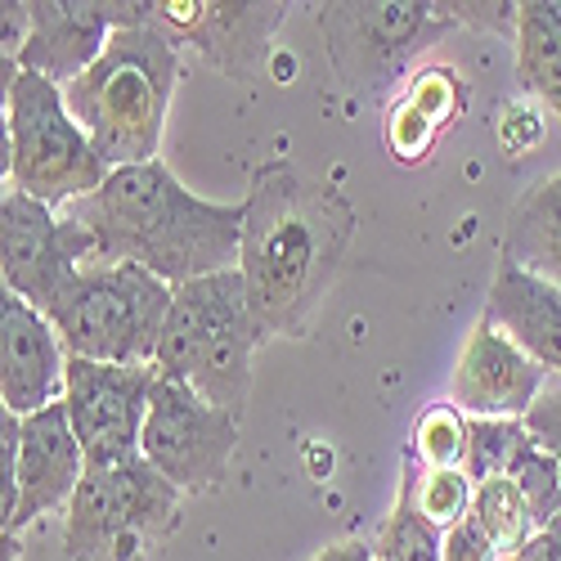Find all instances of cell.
<instances>
[{
	"label": "cell",
	"instance_id": "obj_13",
	"mask_svg": "<svg viewBox=\"0 0 561 561\" xmlns=\"http://www.w3.org/2000/svg\"><path fill=\"white\" fill-rule=\"evenodd\" d=\"M548 378L552 373L543 364H535L517 342H507L481 319L458 351L449 404L462 417H526L530 404L543 396Z\"/></svg>",
	"mask_w": 561,
	"mask_h": 561
},
{
	"label": "cell",
	"instance_id": "obj_7",
	"mask_svg": "<svg viewBox=\"0 0 561 561\" xmlns=\"http://www.w3.org/2000/svg\"><path fill=\"white\" fill-rule=\"evenodd\" d=\"M180 490L145 454L113 467H85L68 503L64 552L72 561H139L175 522Z\"/></svg>",
	"mask_w": 561,
	"mask_h": 561
},
{
	"label": "cell",
	"instance_id": "obj_17",
	"mask_svg": "<svg viewBox=\"0 0 561 561\" xmlns=\"http://www.w3.org/2000/svg\"><path fill=\"white\" fill-rule=\"evenodd\" d=\"M481 319L507 342H517L552 378H561V288L499 261Z\"/></svg>",
	"mask_w": 561,
	"mask_h": 561
},
{
	"label": "cell",
	"instance_id": "obj_8",
	"mask_svg": "<svg viewBox=\"0 0 561 561\" xmlns=\"http://www.w3.org/2000/svg\"><path fill=\"white\" fill-rule=\"evenodd\" d=\"M323 45H329V64L346 81V90L364 100H382L387 90L404 81L417 55L454 27V19L440 5L423 0H337V5H314Z\"/></svg>",
	"mask_w": 561,
	"mask_h": 561
},
{
	"label": "cell",
	"instance_id": "obj_6",
	"mask_svg": "<svg viewBox=\"0 0 561 561\" xmlns=\"http://www.w3.org/2000/svg\"><path fill=\"white\" fill-rule=\"evenodd\" d=\"M175 288L139 265H90L72 278L59 306L45 314L64 351L95 364L145 368L158 359Z\"/></svg>",
	"mask_w": 561,
	"mask_h": 561
},
{
	"label": "cell",
	"instance_id": "obj_25",
	"mask_svg": "<svg viewBox=\"0 0 561 561\" xmlns=\"http://www.w3.org/2000/svg\"><path fill=\"white\" fill-rule=\"evenodd\" d=\"M413 454L427 472H462L467 467V417L454 404H432L413 427Z\"/></svg>",
	"mask_w": 561,
	"mask_h": 561
},
{
	"label": "cell",
	"instance_id": "obj_28",
	"mask_svg": "<svg viewBox=\"0 0 561 561\" xmlns=\"http://www.w3.org/2000/svg\"><path fill=\"white\" fill-rule=\"evenodd\" d=\"M454 23H467V27H485V32H499L517 45V27H522V5H440Z\"/></svg>",
	"mask_w": 561,
	"mask_h": 561
},
{
	"label": "cell",
	"instance_id": "obj_11",
	"mask_svg": "<svg viewBox=\"0 0 561 561\" xmlns=\"http://www.w3.org/2000/svg\"><path fill=\"white\" fill-rule=\"evenodd\" d=\"M153 382H158L153 364L130 368V364H95L68 355L64 404L81 440L85 467H113L139 458Z\"/></svg>",
	"mask_w": 561,
	"mask_h": 561
},
{
	"label": "cell",
	"instance_id": "obj_21",
	"mask_svg": "<svg viewBox=\"0 0 561 561\" xmlns=\"http://www.w3.org/2000/svg\"><path fill=\"white\" fill-rule=\"evenodd\" d=\"M472 517L477 526L485 530V539L494 543V552L507 561L517 557L535 535V517H530V503L522 499V490L512 485L507 477H494V481H481L477 494H472Z\"/></svg>",
	"mask_w": 561,
	"mask_h": 561
},
{
	"label": "cell",
	"instance_id": "obj_31",
	"mask_svg": "<svg viewBox=\"0 0 561 561\" xmlns=\"http://www.w3.org/2000/svg\"><path fill=\"white\" fill-rule=\"evenodd\" d=\"M310 561H378V548H373V543H359V539H346V543L323 548V552L310 557Z\"/></svg>",
	"mask_w": 561,
	"mask_h": 561
},
{
	"label": "cell",
	"instance_id": "obj_15",
	"mask_svg": "<svg viewBox=\"0 0 561 561\" xmlns=\"http://www.w3.org/2000/svg\"><path fill=\"white\" fill-rule=\"evenodd\" d=\"M85 477V454L72 432L68 404H50L32 417H23V440H19V512L5 526V535H19L45 512H59L72 503L77 485Z\"/></svg>",
	"mask_w": 561,
	"mask_h": 561
},
{
	"label": "cell",
	"instance_id": "obj_18",
	"mask_svg": "<svg viewBox=\"0 0 561 561\" xmlns=\"http://www.w3.org/2000/svg\"><path fill=\"white\" fill-rule=\"evenodd\" d=\"M458 113H462V77L454 68H423L417 77H409L400 104L387 117V149L400 162H423Z\"/></svg>",
	"mask_w": 561,
	"mask_h": 561
},
{
	"label": "cell",
	"instance_id": "obj_14",
	"mask_svg": "<svg viewBox=\"0 0 561 561\" xmlns=\"http://www.w3.org/2000/svg\"><path fill=\"white\" fill-rule=\"evenodd\" d=\"M68 351L55 323L23 297H0V409L32 417L64 400Z\"/></svg>",
	"mask_w": 561,
	"mask_h": 561
},
{
	"label": "cell",
	"instance_id": "obj_4",
	"mask_svg": "<svg viewBox=\"0 0 561 561\" xmlns=\"http://www.w3.org/2000/svg\"><path fill=\"white\" fill-rule=\"evenodd\" d=\"M261 337L243 270L207 274L175 288L153 368L162 378L190 382L216 409L243 417L252 396V351Z\"/></svg>",
	"mask_w": 561,
	"mask_h": 561
},
{
	"label": "cell",
	"instance_id": "obj_22",
	"mask_svg": "<svg viewBox=\"0 0 561 561\" xmlns=\"http://www.w3.org/2000/svg\"><path fill=\"white\" fill-rule=\"evenodd\" d=\"M530 440L522 417H467V481L481 485L494 477H507L512 458Z\"/></svg>",
	"mask_w": 561,
	"mask_h": 561
},
{
	"label": "cell",
	"instance_id": "obj_10",
	"mask_svg": "<svg viewBox=\"0 0 561 561\" xmlns=\"http://www.w3.org/2000/svg\"><path fill=\"white\" fill-rule=\"evenodd\" d=\"M85 233L64 211H50L19 190H5V198H0V274H5V293L50 314L59 297L72 288V278L85 270Z\"/></svg>",
	"mask_w": 561,
	"mask_h": 561
},
{
	"label": "cell",
	"instance_id": "obj_9",
	"mask_svg": "<svg viewBox=\"0 0 561 561\" xmlns=\"http://www.w3.org/2000/svg\"><path fill=\"white\" fill-rule=\"evenodd\" d=\"M233 445H239V417L203 400L190 382L158 373L139 436L145 462H153L180 494H203L225 481Z\"/></svg>",
	"mask_w": 561,
	"mask_h": 561
},
{
	"label": "cell",
	"instance_id": "obj_30",
	"mask_svg": "<svg viewBox=\"0 0 561 561\" xmlns=\"http://www.w3.org/2000/svg\"><path fill=\"white\" fill-rule=\"evenodd\" d=\"M507 561H561V517L548 530H539L517 557H507Z\"/></svg>",
	"mask_w": 561,
	"mask_h": 561
},
{
	"label": "cell",
	"instance_id": "obj_24",
	"mask_svg": "<svg viewBox=\"0 0 561 561\" xmlns=\"http://www.w3.org/2000/svg\"><path fill=\"white\" fill-rule=\"evenodd\" d=\"M507 481L522 490V499L530 503V517L539 530H548L561 517V467L548 449L535 445V436L522 445V454L512 458L507 467Z\"/></svg>",
	"mask_w": 561,
	"mask_h": 561
},
{
	"label": "cell",
	"instance_id": "obj_5",
	"mask_svg": "<svg viewBox=\"0 0 561 561\" xmlns=\"http://www.w3.org/2000/svg\"><path fill=\"white\" fill-rule=\"evenodd\" d=\"M113 171L72 122L64 90L36 72H19L5 90V180L10 190L64 211L90 198Z\"/></svg>",
	"mask_w": 561,
	"mask_h": 561
},
{
	"label": "cell",
	"instance_id": "obj_26",
	"mask_svg": "<svg viewBox=\"0 0 561 561\" xmlns=\"http://www.w3.org/2000/svg\"><path fill=\"white\" fill-rule=\"evenodd\" d=\"M404 490L417 503V512H423V517L432 526H440V530L458 526L462 517H472L477 485L467 481V472H423L417 481H404Z\"/></svg>",
	"mask_w": 561,
	"mask_h": 561
},
{
	"label": "cell",
	"instance_id": "obj_27",
	"mask_svg": "<svg viewBox=\"0 0 561 561\" xmlns=\"http://www.w3.org/2000/svg\"><path fill=\"white\" fill-rule=\"evenodd\" d=\"M522 423L535 436V445L548 449L557 458V467H561V378H548L543 396L530 404V413L522 417Z\"/></svg>",
	"mask_w": 561,
	"mask_h": 561
},
{
	"label": "cell",
	"instance_id": "obj_3",
	"mask_svg": "<svg viewBox=\"0 0 561 561\" xmlns=\"http://www.w3.org/2000/svg\"><path fill=\"white\" fill-rule=\"evenodd\" d=\"M175 77L180 41L158 23H139L117 27L100 64L64 85L72 122L90 135L108 171L158 162Z\"/></svg>",
	"mask_w": 561,
	"mask_h": 561
},
{
	"label": "cell",
	"instance_id": "obj_1",
	"mask_svg": "<svg viewBox=\"0 0 561 561\" xmlns=\"http://www.w3.org/2000/svg\"><path fill=\"white\" fill-rule=\"evenodd\" d=\"M239 270L265 337H306L355 233L351 203L293 162H265L248 190Z\"/></svg>",
	"mask_w": 561,
	"mask_h": 561
},
{
	"label": "cell",
	"instance_id": "obj_19",
	"mask_svg": "<svg viewBox=\"0 0 561 561\" xmlns=\"http://www.w3.org/2000/svg\"><path fill=\"white\" fill-rule=\"evenodd\" d=\"M543 284L561 288V175L539 180L535 190L517 198L503 229V256Z\"/></svg>",
	"mask_w": 561,
	"mask_h": 561
},
{
	"label": "cell",
	"instance_id": "obj_20",
	"mask_svg": "<svg viewBox=\"0 0 561 561\" xmlns=\"http://www.w3.org/2000/svg\"><path fill=\"white\" fill-rule=\"evenodd\" d=\"M517 85L561 117V5L522 0L517 27Z\"/></svg>",
	"mask_w": 561,
	"mask_h": 561
},
{
	"label": "cell",
	"instance_id": "obj_2",
	"mask_svg": "<svg viewBox=\"0 0 561 561\" xmlns=\"http://www.w3.org/2000/svg\"><path fill=\"white\" fill-rule=\"evenodd\" d=\"M85 233L90 265H139L180 288L207 274L239 270L248 203H207L171 175V167L145 162L113 171L90 198L64 207Z\"/></svg>",
	"mask_w": 561,
	"mask_h": 561
},
{
	"label": "cell",
	"instance_id": "obj_29",
	"mask_svg": "<svg viewBox=\"0 0 561 561\" xmlns=\"http://www.w3.org/2000/svg\"><path fill=\"white\" fill-rule=\"evenodd\" d=\"M440 561H503L494 552V543L485 539V530L477 526V517H462L458 526L445 530V552Z\"/></svg>",
	"mask_w": 561,
	"mask_h": 561
},
{
	"label": "cell",
	"instance_id": "obj_16",
	"mask_svg": "<svg viewBox=\"0 0 561 561\" xmlns=\"http://www.w3.org/2000/svg\"><path fill=\"white\" fill-rule=\"evenodd\" d=\"M27 19L32 32L19 55V72H36L59 90L95 68L117 32L108 0H32Z\"/></svg>",
	"mask_w": 561,
	"mask_h": 561
},
{
	"label": "cell",
	"instance_id": "obj_23",
	"mask_svg": "<svg viewBox=\"0 0 561 561\" xmlns=\"http://www.w3.org/2000/svg\"><path fill=\"white\" fill-rule=\"evenodd\" d=\"M378 561H440L445 552V530L432 526L417 503L409 499V490H400V503L391 507V517L378 535Z\"/></svg>",
	"mask_w": 561,
	"mask_h": 561
},
{
	"label": "cell",
	"instance_id": "obj_12",
	"mask_svg": "<svg viewBox=\"0 0 561 561\" xmlns=\"http://www.w3.org/2000/svg\"><path fill=\"white\" fill-rule=\"evenodd\" d=\"M288 5L278 0H153V23L162 32L239 81L256 77Z\"/></svg>",
	"mask_w": 561,
	"mask_h": 561
}]
</instances>
